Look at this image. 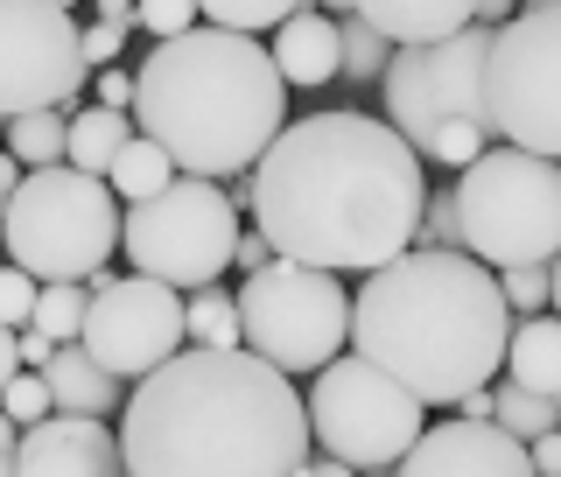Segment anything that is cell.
Listing matches in <instances>:
<instances>
[{"label": "cell", "mask_w": 561, "mask_h": 477, "mask_svg": "<svg viewBox=\"0 0 561 477\" xmlns=\"http://www.w3.org/2000/svg\"><path fill=\"white\" fill-rule=\"evenodd\" d=\"M428 175L421 155L373 113H309L288 120L253 169V232L280 260L323 274H379L414 253Z\"/></svg>", "instance_id": "cell-1"}, {"label": "cell", "mask_w": 561, "mask_h": 477, "mask_svg": "<svg viewBox=\"0 0 561 477\" xmlns=\"http://www.w3.org/2000/svg\"><path fill=\"white\" fill-rule=\"evenodd\" d=\"M309 443V400L253 351H183L119 408L127 477H295Z\"/></svg>", "instance_id": "cell-2"}, {"label": "cell", "mask_w": 561, "mask_h": 477, "mask_svg": "<svg viewBox=\"0 0 561 477\" xmlns=\"http://www.w3.org/2000/svg\"><path fill=\"white\" fill-rule=\"evenodd\" d=\"M513 309L499 274L470 253H400L351 288V351L408 386L421 408H456L505 373Z\"/></svg>", "instance_id": "cell-3"}, {"label": "cell", "mask_w": 561, "mask_h": 477, "mask_svg": "<svg viewBox=\"0 0 561 477\" xmlns=\"http://www.w3.org/2000/svg\"><path fill=\"white\" fill-rule=\"evenodd\" d=\"M134 127L204 183H239L288 127V78L274 49L232 29H190L154 43L134 70Z\"/></svg>", "instance_id": "cell-4"}, {"label": "cell", "mask_w": 561, "mask_h": 477, "mask_svg": "<svg viewBox=\"0 0 561 477\" xmlns=\"http://www.w3.org/2000/svg\"><path fill=\"white\" fill-rule=\"evenodd\" d=\"M119 225H127V211H119L113 183L57 162L22 175L8 225H0V246H8V268H22L43 288L49 281H99L119 246Z\"/></svg>", "instance_id": "cell-5"}, {"label": "cell", "mask_w": 561, "mask_h": 477, "mask_svg": "<svg viewBox=\"0 0 561 477\" xmlns=\"http://www.w3.org/2000/svg\"><path fill=\"white\" fill-rule=\"evenodd\" d=\"M463 211V253L478 268H554L561 260V162L526 148H484L456 175Z\"/></svg>", "instance_id": "cell-6"}, {"label": "cell", "mask_w": 561, "mask_h": 477, "mask_svg": "<svg viewBox=\"0 0 561 477\" xmlns=\"http://www.w3.org/2000/svg\"><path fill=\"white\" fill-rule=\"evenodd\" d=\"M239 330L245 351L267 359L274 373H323L351 344V288L323 268L274 260V268L239 281Z\"/></svg>", "instance_id": "cell-7"}, {"label": "cell", "mask_w": 561, "mask_h": 477, "mask_svg": "<svg viewBox=\"0 0 561 477\" xmlns=\"http://www.w3.org/2000/svg\"><path fill=\"white\" fill-rule=\"evenodd\" d=\"M119 246H127L134 274H148V281H169V288H218L225 268H232V253H239V204L225 197V183L175 175L162 197L127 204Z\"/></svg>", "instance_id": "cell-8"}, {"label": "cell", "mask_w": 561, "mask_h": 477, "mask_svg": "<svg viewBox=\"0 0 561 477\" xmlns=\"http://www.w3.org/2000/svg\"><path fill=\"white\" fill-rule=\"evenodd\" d=\"M309 435L323 456H337L351 470H400V456H408L421 435H428V408L408 394V386H393L379 373V365H365L358 351H344L337 365H323L309 386Z\"/></svg>", "instance_id": "cell-9"}, {"label": "cell", "mask_w": 561, "mask_h": 477, "mask_svg": "<svg viewBox=\"0 0 561 477\" xmlns=\"http://www.w3.org/2000/svg\"><path fill=\"white\" fill-rule=\"evenodd\" d=\"M491 140L561 162V8H519L491 43Z\"/></svg>", "instance_id": "cell-10"}, {"label": "cell", "mask_w": 561, "mask_h": 477, "mask_svg": "<svg viewBox=\"0 0 561 477\" xmlns=\"http://www.w3.org/2000/svg\"><path fill=\"white\" fill-rule=\"evenodd\" d=\"M92 84L84 29L57 0H0V120L64 113L78 120V92Z\"/></svg>", "instance_id": "cell-11"}, {"label": "cell", "mask_w": 561, "mask_h": 477, "mask_svg": "<svg viewBox=\"0 0 561 477\" xmlns=\"http://www.w3.org/2000/svg\"><path fill=\"white\" fill-rule=\"evenodd\" d=\"M84 351L113 373L119 386H140L148 373H162L169 359L190 351V316L183 288L148 274H99L92 281V316H84Z\"/></svg>", "instance_id": "cell-12"}, {"label": "cell", "mask_w": 561, "mask_h": 477, "mask_svg": "<svg viewBox=\"0 0 561 477\" xmlns=\"http://www.w3.org/2000/svg\"><path fill=\"white\" fill-rule=\"evenodd\" d=\"M393 477H534V450L499 421H435Z\"/></svg>", "instance_id": "cell-13"}, {"label": "cell", "mask_w": 561, "mask_h": 477, "mask_svg": "<svg viewBox=\"0 0 561 477\" xmlns=\"http://www.w3.org/2000/svg\"><path fill=\"white\" fill-rule=\"evenodd\" d=\"M119 470H127L119 464V435L84 414H49L14 450V477H119Z\"/></svg>", "instance_id": "cell-14"}, {"label": "cell", "mask_w": 561, "mask_h": 477, "mask_svg": "<svg viewBox=\"0 0 561 477\" xmlns=\"http://www.w3.org/2000/svg\"><path fill=\"white\" fill-rule=\"evenodd\" d=\"M491 43H499V29L470 22L463 35H449V43H435V49H428L435 105H443V120H456V127H484V134H491V105H484Z\"/></svg>", "instance_id": "cell-15"}, {"label": "cell", "mask_w": 561, "mask_h": 477, "mask_svg": "<svg viewBox=\"0 0 561 477\" xmlns=\"http://www.w3.org/2000/svg\"><path fill=\"white\" fill-rule=\"evenodd\" d=\"M358 22H373L393 49H435L478 22V0H351Z\"/></svg>", "instance_id": "cell-16"}, {"label": "cell", "mask_w": 561, "mask_h": 477, "mask_svg": "<svg viewBox=\"0 0 561 477\" xmlns=\"http://www.w3.org/2000/svg\"><path fill=\"white\" fill-rule=\"evenodd\" d=\"M274 64L288 78V92H309V84H330L344 70V35H337V14L323 8H302L274 29Z\"/></svg>", "instance_id": "cell-17"}, {"label": "cell", "mask_w": 561, "mask_h": 477, "mask_svg": "<svg viewBox=\"0 0 561 477\" xmlns=\"http://www.w3.org/2000/svg\"><path fill=\"white\" fill-rule=\"evenodd\" d=\"M49 379V400H57V414H84V421H105L113 408H127V394H119V379L105 373L84 344H57V359L43 365Z\"/></svg>", "instance_id": "cell-18"}, {"label": "cell", "mask_w": 561, "mask_h": 477, "mask_svg": "<svg viewBox=\"0 0 561 477\" xmlns=\"http://www.w3.org/2000/svg\"><path fill=\"white\" fill-rule=\"evenodd\" d=\"M505 379L526 386V394L561 400V316H519L513 344H505Z\"/></svg>", "instance_id": "cell-19"}, {"label": "cell", "mask_w": 561, "mask_h": 477, "mask_svg": "<svg viewBox=\"0 0 561 477\" xmlns=\"http://www.w3.org/2000/svg\"><path fill=\"white\" fill-rule=\"evenodd\" d=\"M134 134H140L134 113H105V105H92V113L70 120V155H64V162L105 183V175H113V162H119V148H127Z\"/></svg>", "instance_id": "cell-20"}, {"label": "cell", "mask_w": 561, "mask_h": 477, "mask_svg": "<svg viewBox=\"0 0 561 477\" xmlns=\"http://www.w3.org/2000/svg\"><path fill=\"white\" fill-rule=\"evenodd\" d=\"M183 316H190V351H245L239 288H190Z\"/></svg>", "instance_id": "cell-21"}, {"label": "cell", "mask_w": 561, "mask_h": 477, "mask_svg": "<svg viewBox=\"0 0 561 477\" xmlns=\"http://www.w3.org/2000/svg\"><path fill=\"white\" fill-rule=\"evenodd\" d=\"M175 175H183V169L169 162V148H154L148 134H134L127 148H119V162H113V175H105V183H113L119 204H148V197H162Z\"/></svg>", "instance_id": "cell-22"}, {"label": "cell", "mask_w": 561, "mask_h": 477, "mask_svg": "<svg viewBox=\"0 0 561 477\" xmlns=\"http://www.w3.org/2000/svg\"><path fill=\"white\" fill-rule=\"evenodd\" d=\"M84 316H92V281H49L35 295V330L49 344H84Z\"/></svg>", "instance_id": "cell-23"}, {"label": "cell", "mask_w": 561, "mask_h": 477, "mask_svg": "<svg viewBox=\"0 0 561 477\" xmlns=\"http://www.w3.org/2000/svg\"><path fill=\"white\" fill-rule=\"evenodd\" d=\"M491 400H499V414H491V421H499L505 435H519L526 450H534L540 435H561V400H548V394H526V386H513V379H505Z\"/></svg>", "instance_id": "cell-24"}, {"label": "cell", "mask_w": 561, "mask_h": 477, "mask_svg": "<svg viewBox=\"0 0 561 477\" xmlns=\"http://www.w3.org/2000/svg\"><path fill=\"white\" fill-rule=\"evenodd\" d=\"M8 155L22 169H57L70 155V120L64 113H28V120H8Z\"/></svg>", "instance_id": "cell-25"}, {"label": "cell", "mask_w": 561, "mask_h": 477, "mask_svg": "<svg viewBox=\"0 0 561 477\" xmlns=\"http://www.w3.org/2000/svg\"><path fill=\"white\" fill-rule=\"evenodd\" d=\"M309 0H197L204 29H232V35H260V29H280L288 14H302Z\"/></svg>", "instance_id": "cell-26"}, {"label": "cell", "mask_w": 561, "mask_h": 477, "mask_svg": "<svg viewBox=\"0 0 561 477\" xmlns=\"http://www.w3.org/2000/svg\"><path fill=\"white\" fill-rule=\"evenodd\" d=\"M421 253H463V211H456V183H428V211H421Z\"/></svg>", "instance_id": "cell-27"}, {"label": "cell", "mask_w": 561, "mask_h": 477, "mask_svg": "<svg viewBox=\"0 0 561 477\" xmlns=\"http://www.w3.org/2000/svg\"><path fill=\"white\" fill-rule=\"evenodd\" d=\"M337 35H344V78H386V64H393V43L373 29V22H358V14H344L337 22Z\"/></svg>", "instance_id": "cell-28"}, {"label": "cell", "mask_w": 561, "mask_h": 477, "mask_svg": "<svg viewBox=\"0 0 561 477\" xmlns=\"http://www.w3.org/2000/svg\"><path fill=\"white\" fill-rule=\"evenodd\" d=\"M0 408H8V421L28 435V429H43V421L57 414V400H49V379L43 373H14V386L0 394Z\"/></svg>", "instance_id": "cell-29"}, {"label": "cell", "mask_w": 561, "mask_h": 477, "mask_svg": "<svg viewBox=\"0 0 561 477\" xmlns=\"http://www.w3.org/2000/svg\"><path fill=\"white\" fill-rule=\"evenodd\" d=\"M499 288H505V309H513V316H548V303H554V268H505Z\"/></svg>", "instance_id": "cell-30"}, {"label": "cell", "mask_w": 561, "mask_h": 477, "mask_svg": "<svg viewBox=\"0 0 561 477\" xmlns=\"http://www.w3.org/2000/svg\"><path fill=\"white\" fill-rule=\"evenodd\" d=\"M140 29H148L154 43H175V35L204 29V14H197V0H140Z\"/></svg>", "instance_id": "cell-31"}, {"label": "cell", "mask_w": 561, "mask_h": 477, "mask_svg": "<svg viewBox=\"0 0 561 477\" xmlns=\"http://www.w3.org/2000/svg\"><path fill=\"white\" fill-rule=\"evenodd\" d=\"M35 295H43V281H28L22 268H0V323L28 330L35 323Z\"/></svg>", "instance_id": "cell-32"}, {"label": "cell", "mask_w": 561, "mask_h": 477, "mask_svg": "<svg viewBox=\"0 0 561 477\" xmlns=\"http://www.w3.org/2000/svg\"><path fill=\"white\" fill-rule=\"evenodd\" d=\"M92 84H99V105H105V113H134V70L113 64V70H99Z\"/></svg>", "instance_id": "cell-33"}, {"label": "cell", "mask_w": 561, "mask_h": 477, "mask_svg": "<svg viewBox=\"0 0 561 477\" xmlns=\"http://www.w3.org/2000/svg\"><path fill=\"white\" fill-rule=\"evenodd\" d=\"M119 43H127V35H119V29H84V64H92V78H99V70H113L119 64Z\"/></svg>", "instance_id": "cell-34"}, {"label": "cell", "mask_w": 561, "mask_h": 477, "mask_svg": "<svg viewBox=\"0 0 561 477\" xmlns=\"http://www.w3.org/2000/svg\"><path fill=\"white\" fill-rule=\"evenodd\" d=\"M274 246H267V232H239V253H232V268L239 274H260V268H274Z\"/></svg>", "instance_id": "cell-35"}, {"label": "cell", "mask_w": 561, "mask_h": 477, "mask_svg": "<svg viewBox=\"0 0 561 477\" xmlns=\"http://www.w3.org/2000/svg\"><path fill=\"white\" fill-rule=\"evenodd\" d=\"M92 22L127 35V29H140V0H92Z\"/></svg>", "instance_id": "cell-36"}, {"label": "cell", "mask_w": 561, "mask_h": 477, "mask_svg": "<svg viewBox=\"0 0 561 477\" xmlns=\"http://www.w3.org/2000/svg\"><path fill=\"white\" fill-rule=\"evenodd\" d=\"M14 373H22V330H8V323H0V394L14 386Z\"/></svg>", "instance_id": "cell-37"}, {"label": "cell", "mask_w": 561, "mask_h": 477, "mask_svg": "<svg viewBox=\"0 0 561 477\" xmlns=\"http://www.w3.org/2000/svg\"><path fill=\"white\" fill-rule=\"evenodd\" d=\"M49 359H57V344H49V338H43V330H35V323H28V330H22V373H43V365H49Z\"/></svg>", "instance_id": "cell-38"}, {"label": "cell", "mask_w": 561, "mask_h": 477, "mask_svg": "<svg viewBox=\"0 0 561 477\" xmlns=\"http://www.w3.org/2000/svg\"><path fill=\"white\" fill-rule=\"evenodd\" d=\"M22 162H14V155H0V225H8V204H14V190H22Z\"/></svg>", "instance_id": "cell-39"}, {"label": "cell", "mask_w": 561, "mask_h": 477, "mask_svg": "<svg viewBox=\"0 0 561 477\" xmlns=\"http://www.w3.org/2000/svg\"><path fill=\"white\" fill-rule=\"evenodd\" d=\"M534 477H561V435H540L534 443Z\"/></svg>", "instance_id": "cell-40"}, {"label": "cell", "mask_w": 561, "mask_h": 477, "mask_svg": "<svg viewBox=\"0 0 561 477\" xmlns=\"http://www.w3.org/2000/svg\"><path fill=\"white\" fill-rule=\"evenodd\" d=\"M491 414H499L491 386H484V394H463V400H456V421H491Z\"/></svg>", "instance_id": "cell-41"}, {"label": "cell", "mask_w": 561, "mask_h": 477, "mask_svg": "<svg viewBox=\"0 0 561 477\" xmlns=\"http://www.w3.org/2000/svg\"><path fill=\"white\" fill-rule=\"evenodd\" d=\"M513 14H519V0H478V22L484 29H505Z\"/></svg>", "instance_id": "cell-42"}, {"label": "cell", "mask_w": 561, "mask_h": 477, "mask_svg": "<svg viewBox=\"0 0 561 477\" xmlns=\"http://www.w3.org/2000/svg\"><path fill=\"white\" fill-rule=\"evenodd\" d=\"M309 470H316V477H358L351 464H337V456H309Z\"/></svg>", "instance_id": "cell-43"}, {"label": "cell", "mask_w": 561, "mask_h": 477, "mask_svg": "<svg viewBox=\"0 0 561 477\" xmlns=\"http://www.w3.org/2000/svg\"><path fill=\"white\" fill-rule=\"evenodd\" d=\"M14 450H22V429H14L8 408H0V456H14Z\"/></svg>", "instance_id": "cell-44"}, {"label": "cell", "mask_w": 561, "mask_h": 477, "mask_svg": "<svg viewBox=\"0 0 561 477\" xmlns=\"http://www.w3.org/2000/svg\"><path fill=\"white\" fill-rule=\"evenodd\" d=\"M309 8H337V22H344V14H351V0H309Z\"/></svg>", "instance_id": "cell-45"}, {"label": "cell", "mask_w": 561, "mask_h": 477, "mask_svg": "<svg viewBox=\"0 0 561 477\" xmlns=\"http://www.w3.org/2000/svg\"><path fill=\"white\" fill-rule=\"evenodd\" d=\"M554 316H561V260H554Z\"/></svg>", "instance_id": "cell-46"}, {"label": "cell", "mask_w": 561, "mask_h": 477, "mask_svg": "<svg viewBox=\"0 0 561 477\" xmlns=\"http://www.w3.org/2000/svg\"><path fill=\"white\" fill-rule=\"evenodd\" d=\"M0 477H14V456H0Z\"/></svg>", "instance_id": "cell-47"}, {"label": "cell", "mask_w": 561, "mask_h": 477, "mask_svg": "<svg viewBox=\"0 0 561 477\" xmlns=\"http://www.w3.org/2000/svg\"><path fill=\"white\" fill-rule=\"evenodd\" d=\"M0 155H8V120H0Z\"/></svg>", "instance_id": "cell-48"}, {"label": "cell", "mask_w": 561, "mask_h": 477, "mask_svg": "<svg viewBox=\"0 0 561 477\" xmlns=\"http://www.w3.org/2000/svg\"><path fill=\"white\" fill-rule=\"evenodd\" d=\"M57 8H84V0H57Z\"/></svg>", "instance_id": "cell-49"}, {"label": "cell", "mask_w": 561, "mask_h": 477, "mask_svg": "<svg viewBox=\"0 0 561 477\" xmlns=\"http://www.w3.org/2000/svg\"><path fill=\"white\" fill-rule=\"evenodd\" d=\"M540 8H561V0H540Z\"/></svg>", "instance_id": "cell-50"}, {"label": "cell", "mask_w": 561, "mask_h": 477, "mask_svg": "<svg viewBox=\"0 0 561 477\" xmlns=\"http://www.w3.org/2000/svg\"><path fill=\"white\" fill-rule=\"evenodd\" d=\"M519 8H540V0H519Z\"/></svg>", "instance_id": "cell-51"}, {"label": "cell", "mask_w": 561, "mask_h": 477, "mask_svg": "<svg viewBox=\"0 0 561 477\" xmlns=\"http://www.w3.org/2000/svg\"><path fill=\"white\" fill-rule=\"evenodd\" d=\"M295 477H316V470H295Z\"/></svg>", "instance_id": "cell-52"}, {"label": "cell", "mask_w": 561, "mask_h": 477, "mask_svg": "<svg viewBox=\"0 0 561 477\" xmlns=\"http://www.w3.org/2000/svg\"><path fill=\"white\" fill-rule=\"evenodd\" d=\"M119 477H127V470H119Z\"/></svg>", "instance_id": "cell-53"}]
</instances>
